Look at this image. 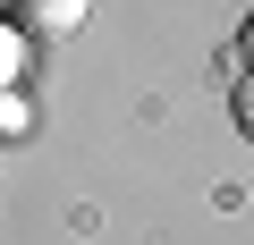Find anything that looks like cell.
Instances as JSON below:
<instances>
[{
    "label": "cell",
    "instance_id": "obj_1",
    "mask_svg": "<svg viewBox=\"0 0 254 245\" xmlns=\"http://www.w3.org/2000/svg\"><path fill=\"white\" fill-rule=\"evenodd\" d=\"M85 9H93V0H17V17L34 34H68V26H85Z\"/></svg>",
    "mask_w": 254,
    "mask_h": 245
},
{
    "label": "cell",
    "instance_id": "obj_2",
    "mask_svg": "<svg viewBox=\"0 0 254 245\" xmlns=\"http://www.w3.org/2000/svg\"><path fill=\"white\" fill-rule=\"evenodd\" d=\"M229 110H237V127H246V136H254V76H246V85H237V93H229Z\"/></svg>",
    "mask_w": 254,
    "mask_h": 245
},
{
    "label": "cell",
    "instance_id": "obj_3",
    "mask_svg": "<svg viewBox=\"0 0 254 245\" xmlns=\"http://www.w3.org/2000/svg\"><path fill=\"white\" fill-rule=\"evenodd\" d=\"M237 51H246V68H254V9H246V26H237Z\"/></svg>",
    "mask_w": 254,
    "mask_h": 245
}]
</instances>
